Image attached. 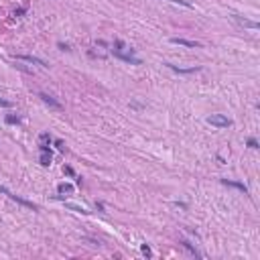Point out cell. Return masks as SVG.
Wrapping results in <instances>:
<instances>
[{
	"label": "cell",
	"mask_w": 260,
	"mask_h": 260,
	"mask_svg": "<svg viewBox=\"0 0 260 260\" xmlns=\"http://www.w3.org/2000/svg\"><path fill=\"white\" fill-rule=\"evenodd\" d=\"M39 98H41V100H43V102H45V104H49L51 108H55V110H61V104H59V102H55V100H53V98H51L49 93H43V92H41V93H39Z\"/></svg>",
	"instance_id": "obj_4"
},
{
	"label": "cell",
	"mask_w": 260,
	"mask_h": 260,
	"mask_svg": "<svg viewBox=\"0 0 260 260\" xmlns=\"http://www.w3.org/2000/svg\"><path fill=\"white\" fill-rule=\"evenodd\" d=\"M224 185H230V187H236V189H240V191H248V189H246V185L244 183H236V181H230V179H224Z\"/></svg>",
	"instance_id": "obj_7"
},
{
	"label": "cell",
	"mask_w": 260,
	"mask_h": 260,
	"mask_svg": "<svg viewBox=\"0 0 260 260\" xmlns=\"http://www.w3.org/2000/svg\"><path fill=\"white\" fill-rule=\"evenodd\" d=\"M207 122L211 124V126H217V128H228L230 126V120H228L226 116H221V114H213V116H209L207 118Z\"/></svg>",
	"instance_id": "obj_2"
},
{
	"label": "cell",
	"mask_w": 260,
	"mask_h": 260,
	"mask_svg": "<svg viewBox=\"0 0 260 260\" xmlns=\"http://www.w3.org/2000/svg\"><path fill=\"white\" fill-rule=\"evenodd\" d=\"M234 20H236V23H240L242 27H248V29H258V23H254V20L242 19V16H236V14H234Z\"/></svg>",
	"instance_id": "obj_5"
},
{
	"label": "cell",
	"mask_w": 260,
	"mask_h": 260,
	"mask_svg": "<svg viewBox=\"0 0 260 260\" xmlns=\"http://www.w3.org/2000/svg\"><path fill=\"white\" fill-rule=\"evenodd\" d=\"M41 165H45V167H47V165H51V152L49 151H43L41 152Z\"/></svg>",
	"instance_id": "obj_8"
},
{
	"label": "cell",
	"mask_w": 260,
	"mask_h": 260,
	"mask_svg": "<svg viewBox=\"0 0 260 260\" xmlns=\"http://www.w3.org/2000/svg\"><path fill=\"white\" fill-rule=\"evenodd\" d=\"M142 252H144L147 256H151V250H148V246H142Z\"/></svg>",
	"instance_id": "obj_17"
},
{
	"label": "cell",
	"mask_w": 260,
	"mask_h": 260,
	"mask_svg": "<svg viewBox=\"0 0 260 260\" xmlns=\"http://www.w3.org/2000/svg\"><path fill=\"white\" fill-rule=\"evenodd\" d=\"M57 189H59V193H73V185H69V183H61Z\"/></svg>",
	"instance_id": "obj_10"
},
{
	"label": "cell",
	"mask_w": 260,
	"mask_h": 260,
	"mask_svg": "<svg viewBox=\"0 0 260 260\" xmlns=\"http://www.w3.org/2000/svg\"><path fill=\"white\" fill-rule=\"evenodd\" d=\"M67 207H69V209H73V211H79V213H88V209H85V207H81V205H73V203H67Z\"/></svg>",
	"instance_id": "obj_11"
},
{
	"label": "cell",
	"mask_w": 260,
	"mask_h": 260,
	"mask_svg": "<svg viewBox=\"0 0 260 260\" xmlns=\"http://www.w3.org/2000/svg\"><path fill=\"white\" fill-rule=\"evenodd\" d=\"M0 106H10V102H4V100H0Z\"/></svg>",
	"instance_id": "obj_18"
},
{
	"label": "cell",
	"mask_w": 260,
	"mask_h": 260,
	"mask_svg": "<svg viewBox=\"0 0 260 260\" xmlns=\"http://www.w3.org/2000/svg\"><path fill=\"white\" fill-rule=\"evenodd\" d=\"M0 193H4V195H8L10 199H12V201H16V203H20V205L23 207H27V209H37V205H35V203H31V201H27V199H23V197H19V195H14V193H10L8 189H6V187H0Z\"/></svg>",
	"instance_id": "obj_1"
},
{
	"label": "cell",
	"mask_w": 260,
	"mask_h": 260,
	"mask_svg": "<svg viewBox=\"0 0 260 260\" xmlns=\"http://www.w3.org/2000/svg\"><path fill=\"white\" fill-rule=\"evenodd\" d=\"M171 43H175V45H185V47H199V43H197V41H187V39H179V37H173Z\"/></svg>",
	"instance_id": "obj_6"
},
{
	"label": "cell",
	"mask_w": 260,
	"mask_h": 260,
	"mask_svg": "<svg viewBox=\"0 0 260 260\" xmlns=\"http://www.w3.org/2000/svg\"><path fill=\"white\" fill-rule=\"evenodd\" d=\"M248 147H250V148H258V142H256L254 138H250V140H248Z\"/></svg>",
	"instance_id": "obj_13"
},
{
	"label": "cell",
	"mask_w": 260,
	"mask_h": 260,
	"mask_svg": "<svg viewBox=\"0 0 260 260\" xmlns=\"http://www.w3.org/2000/svg\"><path fill=\"white\" fill-rule=\"evenodd\" d=\"M65 173H67V175H71V177L75 175V173H73V169H71V167H65Z\"/></svg>",
	"instance_id": "obj_16"
},
{
	"label": "cell",
	"mask_w": 260,
	"mask_h": 260,
	"mask_svg": "<svg viewBox=\"0 0 260 260\" xmlns=\"http://www.w3.org/2000/svg\"><path fill=\"white\" fill-rule=\"evenodd\" d=\"M169 2H173V4H181V6H187V8H191V2L189 0H169Z\"/></svg>",
	"instance_id": "obj_12"
},
{
	"label": "cell",
	"mask_w": 260,
	"mask_h": 260,
	"mask_svg": "<svg viewBox=\"0 0 260 260\" xmlns=\"http://www.w3.org/2000/svg\"><path fill=\"white\" fill-rule=\"evenodd\" d=\"M6 122H8V124H14V122H19V120H16L14 116H6Z\"/></svg>",
	"instance_id": "obj_15"
},
{
	"label": "cell",
	"mask_w": 260,
	"mask_h": 260,
	"mask_svg": "<svg viewBox=\"0 0 260 260\" xmlns=\"http://www.w3.org/2000/svg\"><path fill=\"white\" fill-rule=\"evenodd\" d=\"M167 67L175 69V71H179V73H193V71H197V67H189V69H183V67H177V65H171V63H169Z\"/></svg>",
	"instance_id": "obj_9"
},
{
	"label": "cell",
	"mask_w": 260,
	"mask_h": 260,
	"mask_svg": "<svg viewBox=\"0 0 260 260\" xmlns=\"http://www.w3.org/2000/svg\"><path fill=\"white\" fill-rule=\"evenodd\" d=\"M16 59H20V61H27V63H33V65H41V67H49V65L45 63L43 59L35 57V55H16Z\"/></svg>",
	"instance_id": "obj_3"
},
{
	"label": "cell",
	"mask_w": 260,
	"mask_h": 260,
	"mask_svg": "<svg viewBox=\"0 0 260 260\" xmlns=\"http://www.w3.org/2000/svg\"><path fill=\"white\" fill-rule=\"evenodd\" d=\"M51 138H49V134H41V144H45V142H49Z\"/></svg>",
	"instance_id": "obj_14"
}]
</instances>
